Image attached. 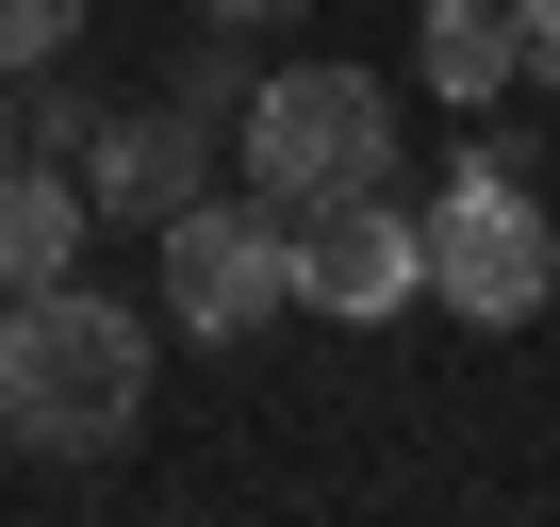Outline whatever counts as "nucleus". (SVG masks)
<instances>
[{
  "mask_svg": "<svg viewBox=\"0 0 560 527\" xmlns=\"http://www.w3.org/2000/svg\"><path fill=\"white\" fill-rule=\"evenodd\" d=\"M280 297H298V214H280V198H182L165 214V314L198 347L264 330Z\"/></svg>",
  "mask_w": 560,
  "mask_h": 527,
  "instance_id": "4",
  "label": "nucleus"
},
{
  "mask_svg": "<svg viewBox=\"0 0 560 527\" xmlns=\"http://www.w3.org/2000/svg\"><path fill=\"white\" fill-rule=\"evenodd\" d=\"M83 198H100V214H149V231H165L182 198H214V181H198V116H165V99H149V116H100V132H83Z\"/></svg>",
  "mask_w": 560,
  "mask_h": 527,
  "instance_id": "6",
  "label": "nucleus"
},
{
  "mask_svg": "<svg viewBox=\"0 0 560 527\" xmlns=\"http://www.w3.org/2000/svg\"><path fill=\"white\" fill-rule=\"evenodd\" d=\"M494 17H511V50H527V67L560 83V0H494Z\"/></svg>",
  "mask_w": 560,
  "mask_h": 527,
  "instance_id": "10",
  "label": "nucleus"
},
{
  "mask_svg": "<svg viewBox=\"0 0 560 527\" xmlns=\"http://www.w3.org/2000/svg\"><path fill=\"white\" fill-rule=\"evenodd\" d=\"M198 17H298V0H198Z\"/></svg>",
  "mask_w": 560,
  "mask_h": 527,
  "instance_id": "11",
  "label": "nucleus"
},
{
  "mask_svg": "<svg viewBox=\"0 0 560 527\" xmlns=\"http://www.w3.org/2000/svg\"><path fill=\"white\" fill-rule=\"evenodd\" d=\"M298 297L347 314V330L412 314V297H429V231H412L396 198H330V214H298Z\"/></svg>",
  "mask_w": 560,
  "mask_h": 527,
  "instance_id": "5",
  "label": "nucleus"
},
{
  "mask_svg": "<svg viewBox=\"0 0 560 527\" xmlns=\"http://www.w3.org/2000/svg\"><path fill=\"white\" fill-rule=\"evenodd\" d=\"M67 34H83V0H0V67H50Z\"/></svg>",
  "mask_w": 560,
  "mask_h": 527,
  "instance_id": "9",
  "label": "nucleus"
},
{
  "mask_svg": "<svg viewBox=\"0 0 560 527\" xmlns=\"http://www.w3.org/2000/svg\"><path fill=\"white\" fill-rule=\"evenodd\" d=\"M412 67H429V99H494V83L527 67V50H511V17H494V0H429Z\"/></svg>",
  "mask_w": 560,
  "mask_h": 527,
  "instance_id": "8",
  "label": "nucleus"
},
{
  "mask_svg": "<svg viewBox=\"0 0 560 527\" xmlns=\"http://www.w3.org/2000/svg\"><path fill=\"white\" fill-rule=\"evenodd\" d=\"M412 17H429V0H412Z\"/></svg>",
  "mask_w": 560,
  "mask_h": 527,
  "instance_id": "13",
  "label": "nucleus"
},
{
  "mask_svg": "<svg viewBox=\"0 0 560 527\" xmlns=\"http://www.w3.org/2000/svg\"><path fill=\"white\" fill-rule=\"evenodd\" d=\"M0 412H18V445H50V461L132 445V412H149V314L100 297V281H34L18 314H0Z\"/></svg>",
  "mask_w": 560,
  "mask_h": 527,
  "instance_id": "1",
  "label": "nucleus"
},
{
  "mask_svg": "<svg viewBox=\"0 0 560 527\" xmlns=\"http://www.w3.org/2000/svg\"><path fill=\"white\" fill-rule=\"evenodd\" d=\"M231 165H247V198H280V214L380 198V165H396V99H380V67H280V83H247Z\"/></svg>",
  "mask_w": 560,
  "mask_h": 527,
  "instance_id": "2",
  "label": "nucleus"
},
{
  "mask_svg": "<svg viewBox=\"0 0 560 527\" xmlns=\"http://www.w3.org/2000/svg\"><path fill=\"white\" fill-rule=\"evenodd\" d=\"M0 461H18V412H0Z\"/></svg>",
  "mask_w": 560,
  "mask_h": 527,
  "instance_id": "12",
  "label": "nucleus"
},
{
  "mask_svg": "<svg viewBox=\"0 0 560 527\" xmlns=\"http://www.w3.org/2000/svg\"><path fill=\"white\" fill-rule=\"evenodd\" d=\"M83 181L67 165H0V281H67V264H83Z\"/></svg>",
  "mask_w": 560,
  "mask_h": 527,
  "instance_id": "7",
  "label": "nucleus"
},
{
  "mask_svg": "<svg viewBox=\"0 0 560 527\" xmlns=\"http://www.w3.org/2000/svg\"><path fill=\"white\" fill-rule=\"evenodd\" d=\"M412 231H429V297H445L462 330H527V314L560 297V231H544V198H527L511 149H462Z\"/></svg>",
  "mask_w": 560,
  "mask_h": 527,
  "instance_id": "3",
  "label": "nucleus"
}]
</instances>
